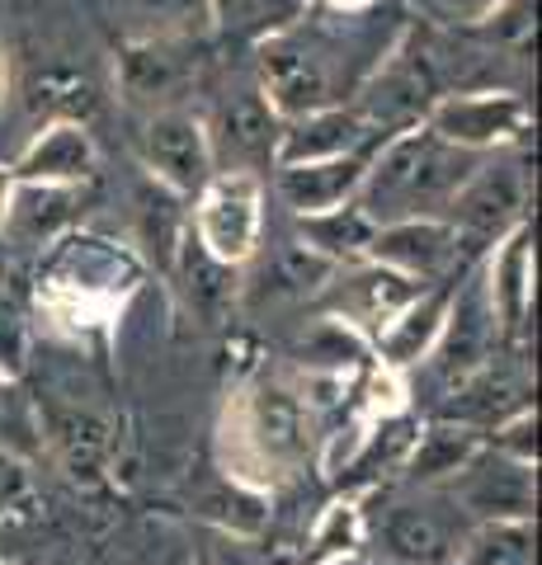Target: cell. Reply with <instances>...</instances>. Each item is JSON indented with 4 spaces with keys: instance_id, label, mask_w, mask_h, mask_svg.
Instances as JSON below:
<instances>
[{
    "instance_id": "23",
    "label": "cell",
    "mask_w": 542,
    "mask_h": 565,
    "mask_svg": "<svg viewBox=\"0 0 542 565\" xmlns=\"http://www.w3.org/2000/svg\"><path fill=\"white\" fill-rule=\"evenodd\" d=\"M170 274L180 278L184 302H189V311H194L203 326H222L226 316H232V307L246 297L241 269H226V264L208 259L199 245H194V236H184L180 255H174V264H170Z\"/></svg>"
},
{
    "instance_id": "11",
    "label": "cell",
    "mask_w": 542,
    "mask_h": 565,
    "mask_svg": "<svg viewBox=\"0 0 542 565\" xmlns=\"http://www.w3.org/2000/svg\"><path fill=\"white\" fill-rule=\"evenodd\" d=\"M137 156L156 189L174 193V199H194V193L213 180V147H208L203 114H194L189 104L161 114H142L137 128Z\"/></svg>"
},
{
    "instance_id": "13",
    "label": "cell",
    "mask_w": 542,
    "mask_h": 565,
    "mask_svg": "<svg viewBox=\"0 0 542 565\" xmlns=\"http://www.w3.org/2000/svg\"><path fill=\"white\" fill-rule=\"evenodd\" d=\"M39 444L57 462V471L81 490H95L109 481L114 471V424L109 415H99L95 405L81 401H47L33 415Z\"/></svg>"
},
{
    "instance_id": "15",
    "label": "cell",
    "mask_w": 542,
    "mask_h": 565,
    "mask_svg": "<svg viewBox=\"0 0 542 565\" xmlns=\"http://www.w3.org/2000/svg\"><path fill=\"white\" fill-rule=\"evenodd\" d=\"M444 490L453 494V504H458L471 523H486V519H533L538 467H523V462L500 457L496 448H481Z\"/></svg>"
},
{
    "instance_id": "31",
    "label": "cell",
    "mask_w": 542,
    "mask_h": 565,
    "mask_svg": "<svg viewBox=\"0 0 542 565\" xmlns=\"http://www.w3.org/2000/svg\"><path fill=\"white\" fill-rule=\"evenodd\" d=\"M307 10H311V0H213V29L259 43L278 29H293Z\"/></svg>"
},
{
    "instance_id": "24",
    "label": "cell",
    "mask_w": 542,
    "mask_h": 565,
    "mask_svg": "<svg viewBox=\"0 0 542 565\" xmlns=\"http://www.w3.org/2000/svg\"><path fill=\"white\" fill-rule=\"evenodd\" d=\"M373 344L359 330H349L336 316H311L307 330L293 340V373H330V377H349V373H369Z\"/></svg>"
},
{
    "instance_id": "28",
    "label": "cell",
    "mask_w": 542,
    "mask_h": 565,
    "mask_svg": "<svg viewBox=\"0 0 542 565\" xmlns=\"http://www.w3.org/2000/svg\"><path fill=\"white\" fill-rule=\"evenodd\" d=\"M128 39H194L213 33V0H118Z\"/></svg>"
},
{
    "instance_id": "12",
    "label": "cell",
    "mask_w": 542,
    "mask_h": 565,
    "mask_svg": "<svg viewBox=\"0 0 542 565\" xmlns=\"http://www.w3.org/2000/svg\"><path fill=\"white\" fill-rule=\"evenodd\" d=\"M419 292L425 288L411 282V278H401L396 269H382V264H373V259H359V264H340V269L321 282L317 316H336V321L359 330L363 340L373 344Z\"/></svg>"
},
{
    "instance_id": "34",
    "label": "cell",
    "mask_w": 542,
    "mask_h": 565,
    "mask_svg": "<svg viewBox=\"0 0 542 565\" xmlns=\"http://www.w3.org/2000/svg\"><path fill=\"white\" fill-rule=\"evenodd\" d=\"M486 448H496L500 457H510V462L538 467V411H533V401L510 411L496 429H486Z\"/></svg>"
},
{
    "instance_id": "16",
    "label": "cell",
    "mask_w": 542,
    "mask_h": 565,
    "mask_svg": "<svg viewBox=\"0 0 542 565\" xmlns=\"http://www.w3.org/2000/svg\"><path fill=\"white\" fill-rule=\"evenodd\" d=\"M481 292L491 307V321L504 349L529 340V316H533V226L523 222L510 236H500L486 255Z\"/></svg>"
},
{
    "instance_id": "36",
    "label": "cell",
    "mask_w": 542,
    "mask_h": 565,
    "mask_svg": "<svg viewBox=\"0 0 542 565\" xmlns=\"http://www.w3.org/2000/svg\"><path fill=\"white\" fill-rule=\"evenodd\" d=\"M259 542H236L222 533H208L203 546L194 552V565H269V556L255 552Z\"/></svg>"
},
{
    "instance_id": "4",
    "label": "cell",
    "mask_w": 542,
    "mask_h": 565,
    "mask_svg": "<svg viewBox=\"0 0 542 565\" xmlns=\"http://www.w3.org/2000/svg\"><path fill=\"white\" fill-rule=\"evenodd\" d=\"M340 47H344V33H336L311 10L293 29H278L255 43V85L269 99L278 122L344 104V85L336 66Z\"/></svg>"
},
{
    "instance_id": "9",
    "label": "cell",
    "mask_w": 542,
    "mask_h": 565,
    "mask_svg": "<svg viewBox=\"0 0 542 565\" xmlns=\"http://www.w3.org/2000/svg\"><path fill=\"white\" fill-rule=\"evenodd\" d=\"M444 222L467 245H496L529 222V174L510 156H481L467 184L453 193Z\"/></svg>"
},
{
    "instance_id": "35",
    "label": "cell",
    "mask_w": 542,
    "mask_h": 565,
    "mask_svg": "<svg viewBox=\"0 0 542 565\" xmlns=\"http://www.w3.org/2000/svg\"><path fill=\"white\" fill-rule=\"evenodd\" d=\"M429 29H477L504 0H411Z\"/></svg>"
},
{
    "instance_id": "20",
    "label": "cell",
    "mask_w": 542,
    "mask_h": 565,
    "mask_svg": "<svg viewBox=\"0 0 542 565\" xmlns=\"http://www.w3.org/2000/svg\"><path fill=\"white\" fill-rule=\"evenodd\" d=\"M486 448V434L471 429L463 419H429L419 424L411 448H406V462H401L396 481L406 490H444L453 476H458L471 457Z\"/></svg>"
},
{
    "instance_id": "32",
    "label": "cell",
    "mask_w": 542,
    "mask_h": 565,
    "mask_svg": "<svg viewBox=\"0 0 542 565\" xmlns=\"http://www.w3.org/2000/svg\"><path fill=\"white\" fill-rule=\"evenodd\" d=\"M43 509V494H39V481L20 452L0 448V523H29L39 519Z\"/></svg>"
},
{
    "instance_id": "42",
    "label": "cell",
    "mask_w": 542,
    "mask_h": 565,
    "mask_svg": "<svg viewBox=\"0 0 542 565\" xmlns=\"http://www.w3.org/2000/svg\"><path fill=\"white\" fill-rule=\"evenodd\" d=\"M336 565H382V561H373V556H349V561H336Z\"/></svg>"
},
{
    "instance_id": "27",
    "label": "cell",
    "mask_w": 542,
    "mask_h": 565,
    "mask_svg": "<svg viewBox=\"0 0 542 565\" xmlns=\"http://www.w3.org/2000/svg\"><path fill=\"white\" fill-rule=\"evenodd\" d=\"M199 519L208 523V533H222L236 542H259L274 519V494L217 476V481L199 494Z\"/></svg>"
},
{
    "instance_id": "40",
    "label": "cell",
    "mask_w": 542,
    "mask_h": 565,
    "mask_svg": "<svg viewBox=\"0 0 542 565\" xmlns=\"http://www.w3.org/2000/svg\"><path fill=\"white\" fill-rule=\"evenodd\" d=\"M6 95H10V62H6V43H0V109H6Z\"/></svg>"
},
{
    "instance_id": "6",
    "label": "cell",
    "mask_w": 542,
    "mask_h": 565,
    "mask_svg": "<svg viewBox=\"0 0 542 565\" xmlns=\"http://www.w3.org/2000/svg\"><path fill=\"white\" fill-rule=\"evenodd\" d=\"M189 236L208 259L226 264V269H246L259 255V236H265V180L217 170L194 193Z\"/></svg>"
},
{
    "instance_id": "3",
    "label": "cell",
    "mask_w": 542,
    "mask_h": 565,
    "mask_svg": "<svg viewBox=\"0 0 542 565\" xmlns=\"http://www.w3.org/2000/svg\"><path fill=\"white\" fill-rule=\"evenodd\" d=\"M477 161L481 156L448 147L425 122H415V128H401L378 141L354 203L369 212L378 226L411 222V217H444L453 193L467 184V174L477 170Z\"/></svg>"
},
{
    "instance_id": "37",
    "label": "cell",
    "mask_w": 542,
    "mask_h": 565,
    "mask_svg": "<svg viewBox=\"0 0 542 565\" xmlns=\"http://www.w3.org/2000/svg\"><path fill=\"white\" fill-rule=\"evenodd\" d=\"M14 434H39L33 429V419L24 411V401L20 392H14V382L0 377V448H10V452H20V438ZM24 457V452H20Z\"/></svg>"
},
{
    "instance_id": "10",
    "label": "cell",
    "mask_w": 542,
    "mask_h": 565,
    "mask_svg": "<svg viewBox=\"0 0 542 565\" xmlns=\"http://www.w3.org/2000/svg\"><path fill=\"white\" fill-rule=\"evenodd\" d=\"M203 128H208V147H213V170L259 174V180H265V170H274L284 122H278V114L269 109V99L259 95L255 81L222 90L213 114H203Z\"/></svg>"
},
{
    "instance_id": "2",
    "label": "cell",
    "mask_w": 542,
    "mask_h": 565,
    "mask_svg": "<svg viewBox=\"0 0 542 565\" xmlns=\"http://www.w3.org/2000/svg\"><path fill=\"white\" fill-rule=\"evenodd\" d=\"M147 274V259L124 241L72 232L57 245H47L39 264V288H33V307H39L43 326L66 340H95L118 326V316L132 302L137 282Z\"/></svg>"
},
{
    "instance_id": "26",
    "label": "cell",
    "mask_w": 542,
    "mask_h": 565,
    "mask_svg": "<svg viewBox=\"0 0 542 565\" xmlns=\"http://www.w3.org/2000/svg\"><path fill=\"white\" fill-rule=\"evenodd\" d=\"M369 500L373 490H349L340 500H330L317 523L307 533V552L297 565H336L349 556H363L369 546Z\"/></svg>"
},
{
    "instance_id": "1",
    "label": "cell",
    "mask_w": 542,
    "mask_h": 565,
    "mask_svg": "<svg viewBox=\"0 0 542 565\" xmlns=\"http://www.w3.org/2000/svg\"><path fill=\"white\" fill-rule=\"evenodd\" d=\"M213 452L217 476L274 494L293 486L307 471V462H317L321 434L302 396H297L293 377L265 367V373H251L226 392Z\"/></svg>"
},
{
    "instance_id": "5",
    "label": "cell",
    "mask_w": 542,
    "mask_h": 565,
    "mask_svg": "<svg viewBox=\"0 0 542 565\" xmlns=\"http://www.w3.org/2000/svg\"><path fill=\"white\" fill-rule=\"evenodd\" d=\"M471 519L448 490H406L382 509H369L363 556L382 565H453Z\"/></svg>"
},
{
    "instance_id": "41",
    "label": "cell",
    "mask_w": 542,
    "mask_h": 565,
    "mask_svg": "<svg viewBox=\"0 0 542 565\" xmlns=\"http://www.w3.org/2000/svg\"><path fill=\"white\" fill-rule=\"evenodd\" d=\"M6 282H10V245L0 241V297H6Z\"/></svg>"
},
{
    "instance_id": "39",
    "label": "cell",
    "mask_w": 542,
    "mask_h": 565,
    "mask_svg": "<svg viewBox=\"0 0 542 565\" xmlns=\"http://www.w3.org/2000/svg\"><path fill=\"white\" fill-rule=\"evenodd\" d=\"M10 193H14V174H10V166H0V222H6V212H10Z\"/></svg>"
},
{
    "instance_id": "18",
    "label": "cell",
    "mask_w": 542,
    "mask_h": 565,
    "mask_svg": "<svg viewBox=\"0 0 542 565\" xmlns=\"http://www.w3.org/2000/svg\"><path fill=\"white\" fill-rule=\"evenodd\" d=\"M382 141V137H378ZM378 141L349 151V156H330V161H307V166H278L274 170V193L293 207V217H311V212H330L340 203H354L363 189V174L378 151Z\"/></svg>"
},
{
    "instance_id": "22",
    "label": "cell",
    "mask_w": 542,
    "mask_h": 565,
    "mask_svg": "<svg viewBox=\"0 0 542 565\" xmlns=\"http://www.w3.org/2000/svg\"><path fill=\"white\" fill-rule=\"evenodd\" d=\"M463 274H453L444 282H429V288L419 292L415 302L378 334V340H373V359L382 367H392V373H406V367H419V363L429 359V349H434V340H439V330H444V316L453 307V292H458Z\"/></svg>"
},
{
    "instance_id": "43",
    "label": "cell",
    "mask_w": 542,
    "mask_h": 565,
    "mask_svg": "<svg viewBox=\"0 0 542 565\" xmlns=\"http://www.w3.org/2000/svg\"><path fill=\"white\" fill-rule=\"evenodd\" d=\"M0 565H10V561H0Z\"/></svg>"
},
{
    "instance_id": "38",
    "label": "cell",
    "mask_w": 542,
    "mask_h": 565,
    "mask_svg": "<svg viewBox=\"0 0 542 565\" xmlns=\"http://www.w3.org/2000/svg\"><path fill=\"white\" fill-rule=\"evenodd\" d=\"M378 6L382 0H311V14H326V20H363V14Z\"/></svg>"
},
{
    "instance_id": "7",
    "label": "cell",
    "mask_w": 542,
    "mask_h": 565,
    "mask_svg": "<svg viewBox=\"0 0 542 565\" xmlns=\"http://www.w3.org/2000/svg\"><path fill=\"white\" fill-rule=\"evenodd\" d=\"M203 76V43L194 39H124L114 52L118 99L137 114L180 109Z\"/></svg>"
},
{
    "instance_id": "8",
    "label": "cell",
    "mask_w": 542,
    "mask_h": 565,
    "mask_svg": "<svg viewBox=\"0 0 542 565\" xmlns=\"http://www.w3.org/2000/svg\"><path fill=\"white\" fill-rule=\"evenodd\" d=\"M425 128L467 156H496L533 132V104L523 90H467L429 104Z\"/></svg>"
},
{
    "instance_id": "29",
    "label": "cell",
    "mask_w": 542,
    "mask_h": 565,
    "mask_svg": "<svg viewBox=\"0 0 542 565\" xmlns=\"http://www.w3.org/2000/svg\"><path fill=\"white\" fill-rule=\"evenodd\" d=\"M24 104H29V114L43 122H85L95 109V85L66 66H43V71H33L24 85Z\"/></svg>"
},
{
    "instance_id": "33",
    "label": "cell",
    "mask_w": 542,
    "mask_h": 565,
    "mask_svg": "<svg viewBox=\"0 0 542 565\" xmlns=\"http://www.w3.org/2000/svg\"><path fill=\"white\" fill-rule=\"evenodd\" d=\"M29 353H33V321L20 302L0 297V377L20 386L29 373Z\"/></svg>"
},
{
    "instance_id": "17",
    "label": "cell",
    "mask_w": 542,
    "mask_h": 565,
    "mask_svg": "<svg viewBox=\"0 0 542 565\" xmlns=\"http://www.w3.org/2000/svg\"><path fill=\"white\" fill-rule=\"evenodd\" d=\"M85 203H91V184H24L14 180L10 193V212L0 222V241L10 250H47L57 245L62 236H72L81 217H85Z\"/></svg>"
},
{
    "instance_id": "30",
    "label": "cell",
    "mask_w": 542,
    "mask_h": 565,
    "mask_svg": "<svg viewBox=\"0 0 542 565\" xmlns=\"http://www.w3.org/2000/svg\"><path fill=\"white\" fill-rule=\"evenodd\" d=\"M453 565H533V519L471 523Z\"/></svg>"
},
{
    "instance_id": "19",
    "label": "cell",
    "mask_w": 542,
    "mask_h": 565,
    "mask_svg": "<svg viewBox=\"0 0 542 565\" xmlns=\"http://www.w3.org/2000/svg\"><path fill=\"white\" fill-rule=\"evenodd\" d=\"M24 184H91L99 174V147L85 122H43L10 166Z\"/></svg>"
},
{
    "instance_id": "25",
    "label": "cell",
    "mask_w": 542,
    "mask_h": 565,
    "mask_svg": "<svg viewBox=\"0 0 542 565\" xmlns=\"http://www.w3.org/2000/svg\"><path fill=\"white\" fill-rule=\"evenodd\" d=\"M378 236V222L363 212L359 203H340L330 212H311V217H297V245L311 250L326 264H359L369 259Z\"/></svg>"
},
{
    "instance_id": "21",
    "label": "cell",
    "mask_w": 542,
    "mask_h": 565,
    "mask_svg": "<svg viewBox=\"0 0 542 565\" xmlns=\"http://www.w3.org/2000/svg\"><path fill=\"white\" fill-rule=\"evenodd\" d=\"M382 132H373L369 122L359 118L354 104H330V109L317 114H302L284 122L278 132V156H274V170L278 166H307V161H330V156H349L359 147H369Z\"/></svg>"
},
{
    "instance_id": "14",
    "label": "cell",
    "mask_w": 542,
    "mask_h": 565,
    "mask_svg": "<svg viewBox=\"0 0 542 565\" xmlns=\"http://www.w3.org/2000/svg\"><path fill=\"white\" fill-rule=\"evenodd\" d=\"M463 255H467V241L453 232L444 217L387 222V226H378L373 250H369L373 264H382V269H396L401 278L419 282V288L463 274Z\"/></svg>"
}]
</instances>
